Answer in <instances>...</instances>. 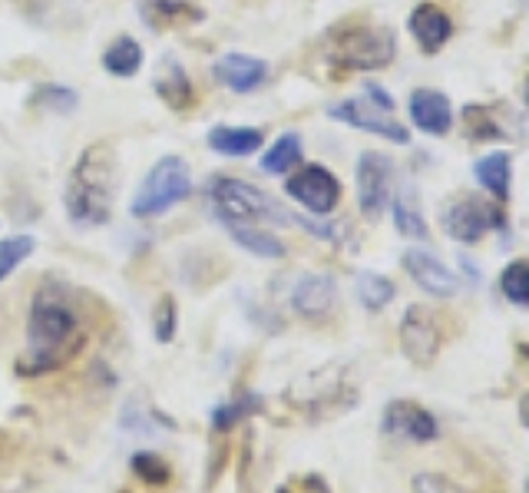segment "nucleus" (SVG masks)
<instances>
[{"instance_id":"nucleus-1","label":"nucleus","mask_w":529,"mask_h":493,"mask_svg":"<svg viewBox=\"0 0 529 493\" xmlns=\"http://www.w3.org/2000/svg\"><path fill=\"white\" fill-rule=\"evenodd\" d=\"M86 335L80 328V312L70 302V292L40 288L27 318V348L14 361V374L20 378H40L67 368L83 351Z\"/></svg>"},{"instance_id":"nucleus-2","label":"nucleus","mask_w":529,"mask_h":493,"mask_svg":"<svg viewBox=\"0 0 529 493\" xmlns=\"http://www.w3.org/2000/svg\"><path fill=\"white\" fill-rule=\"evenodd\" d=\"M116 196V156L110 143H93L73 163L63 189V209L73 225L80 229H96L113 216Z\"/></svg>"},{"instance_id":"nucleus-3","label":"nucleus","mask_w":529,"mask_h":493,"mask_svg":"<svg viewBox=\"0 0 529 493\" xmlns=\"http://www.w3.org/2000/svg\"><path fill=\"white\" fill-rule=\"evenodd\" d=\"M215 219L219 222H275L295 225V212H288L275 196L235 176H212L205 186Z\"/></svg>"},{"instance_id":"nucleus-4","label":"nucleus","mask_w":529,"mask_h":493,"mask_svg":"<svg viewBox=\"0 0 529 493\" xmlns=\"http://www.w3.org/2000/svg\"><path fill=\"white\" fill-rule=\"evenodd\" d=\"M394 53V30L381 24H341L328 37V60L351 73L384 70L394 60Z\"/></svg>"},{"instance_id":"nucleus-5","label":"nucleus","mask_w":529,"mask_h":493,"mask_svg":"<svg viewBox=\"0 0 529 493\" xmlns=\"http://www.w3.org/2000/svg\"><path fill=\"white\" fill-rule=\"evenodd\" d=\"M189 196H192L189 163L179 156H163L146 173L143 186L136 189L133 202H129V212H133V219H159V216H166L172 206L186 202Z\"/></svg>"},{"instance_id":"nucleus-6","label":"nucleus","mask_w":529,"mask_h":493,"mask_svg":"<svg viewBox=\"0 0 529 493\" xmlns=\"http://www.w3.org/2000/svg\"><path fill=\"white\" fill-rule=\"evenodd\" d=\"M328 116L344 126H354V130H361V133L381 136V139H387V143H397V146L410 143L407 126L394 120V96L384 87H377V83H367L364 96H354V100H341V103L328 106Z\"/></svg>"},{"instance_id":"nucleus-7","label":"nucleus","mask_w":529,"mask_h":493,"mask_svg":"<svg viewBox=\"0 0 529 493\" xmlns=\"http://www.w3.org/2000/svg\"><path fill=\"white\" fill-rule=\"evenodd\" d=\"M285 192L298 202V206H305L311 216H318V219L331 216V212L338 209V202H341L338 176H334L331 169L318 166V163L301 166L295 176H288Z\"/></svg>"},{"instance_id":"nucleus-8","label":"nucleus","mask_w":529,"mask_h":493,"mask_svg":"<svg viewBox=\"0 0 529 493\" xmlns=\"http://www.w3.org/2000/svg\"><path fill=\"white\" fill-rule=\"evenodd\" d=\"M440 222H444V232L450 235V239L473 245V242H480L490 229H503L506 219L500 209L490 206V202H480L477 196H460L444 209Z\"/></svg>"},{"instance_id":"nucleus-9","label":"nucleus","mask_w":529,"mask_h":493,"mask_svg":"<svg viewBox=\"0 0 529 493\" xmlns=\"http://www.w3.org/2000/svg\"><path fill=\"white\" fill-rule=\"evenodd\" d=\"M440 321L424 305H410L401 318V351L410 364L417 368H430L440 355Z\"/></svg>"},{"instance_id":"nucleus-10","label":"nucleus","mask_w":529,"mask_h":493,"mask_svg":"<svg viewBox=\"0 0 529 493\" xmlns=\"http://www.w3.org/2000/svg\"><path fill=\"white\" fill-rule=\"evenodd\" d=\"M381 427L387 437H397V441H410V444H434L440 437V421L427 411L424 404L417 401H391L384 407Z\"/></svg>"},{"instance_id":"nucleus-11","label":"nucleus","mask_w":529,"mask_h":493,"mask_svg":"<svg viewBox=\"0 0 529 493\" xmlns=\"http://www.w3.org/2000/svg\"><path fill=\"white\" fill-rule=\"evenodd\" d=\"M394 163L384 153H361L358 159V206L367 219H377L391 202Z\"/></svg>"},{"instance_id":"nucleus-12","label":"nucleus","mask_w":529,"mask_h":493,"mask_svg":"<svg viewBox=\"0 0 529 493\" xmlns=\"http://www.w3.org/2000/svg\"><path fill=\"white\" fill-rule=\"evenodd\" d=\"M268 73H272V67L262 57H248V53L239 50L225 53V57L212 63V77L232 93H255L268 83Z\"/></svg>"},{"instance_id":"nucleus-13","label":"nucleus","mask_w":529,"mask_h":493,"mask_svg":"<svg viewBox=\"0 0 529 493\" xmlns=\"http://www.w3.org/2000/svg\"><path fill=\"white\" fill-rule=\"evenodd\" d=\"M404 269L414 282L434 298H453L460 292V282L434 252L427 249H407L404 252Z\"/></svg>"},{"instance_id":"nucleus-14","label":"nucleus","mask_w":529,"mask_h":493,"mask_svg":"<svg viewBox=\"0 0 529 493\" xmlns=\"http://www.w3.org/2000/svg\"><path fill=\"white\" fill-rule=\"evenodd\" d=\"M338 302V282L325 272H305L291 288V308L301 318H325Z\"/></svg>"},{"instance_id":"nucleus-15","label":"nucleus","mask_w":529,"mask_h":493,"mask_svg":"<svg viewBox=\"0 0 529 493\" xmlns=\"http://www.w3.org/2000/svg\"><path fill=\"white\" fill-rule=\"evenodd\" d=\"M407 27H410V34H414L417 47L424 50L427 57L444 50V44L453 37V20L447 10H440L437 4H420L410 10Z\"/></svg>"},{"instance_id":"nucleus-16","label":"nucleus","mask_w":529,"mask_h":493,"mask_svg":"<svg viewBox=\"0 0 529 493\" xmlns=\"http://www.w3.org/2000/svg\"><path fill=\"white\" fill-rule=\"evenodd\" d=\"M410 120L420 133L427 136H447L453 126V106L440 90H414L410 93Z\"/></svg>"},{"instance_id":"nucleus-17","label":"nucleus","mask_w":529,"mask_h":493,"mask_svg":"<svg viewBox=\"0 0 529 493\" xmlns=\"http://www.w3.org/2000/svg\"><path fill=\"white\" fill-rule=\"evenodd\" d=\"M153 90L169 110H189V106L196 103V83L189 80L186 67H182L176 57H163L156 63Z\"/></svg>"},{"instance_id":"nucleus-18","label":"nucleus","mask_w":529,"mask_h":493,"mask_svg":"<svg viewBox=\"0 0 529 493\" xmlns=\"http://www.w3.org/2000/svg\"><path fill=\"white\" fill-rule=\"evenodd\" d=\"M265 146V133L258 126H212L209 130V149L229 159L255 156Z\"/></svg>"},{"instance_id":"nucleus-19","label":"nucleus","mask_w":529,"mask_h":493,"mask_svg":"<svg viewBox=\"0 0 529 493\" xmlns=\"http://www.w3.org/2000/svg\"><path fill=\"white\" fill-rule=\"evenodd\" d=\"M139 14H143L146 24L156 30H169V27L202 20V10L196 4H189V0H143V4H139Z\"/></svg>"},{"instance_id":"nucleus-20","label":"nucleus","mask_w":529,"mask_h":493,"mask_svg":"<svg viewBox=\"0 0 529 493\" xmlns=\"http://www.w3.org/2000/svg\"><path fill=\"white\" fill-rule=\"evenodd\" d=\"M225 232H229V239L239 245V249L258 255V259H285V242L275 239L272 232L265 229H255L252 222H222Z\"/></svg>"},{"instance_id":"nucleus-21","label":"nucleus","mask_w":529,"mask_h":493,"mask_svg":"<svg viewBox=\"0 0 529 493\" xmlns=\"http://www.w3.org/2000/svg\"><path fill=\"white\" fill-rule=\"evenodd\" d=\"M143 60H146L143 47H139V40L129 34H120L110 47L103 50V70L110 73V77H120V80L136 77V73L143 70Z\"/></svg>"},{"instance_id":"nucleus-22","label":"nucleus","mask_w":529,"mask_h":493,"mask_svg":"<svg viewBox=\"0 0 529 493\" xmlns=\"http://www.w3.org/2000/svg\"><path fill=\"white\" fill-rule=\"evenodd\" d=\"M473 176L487 192H493L496 199L510 196V182H513V156L510 153H490L473 166Z\"/></svg>"},{"instance_id":"nucleus-23","label":"nucleus","mask_w":529,"mask_h":493,"mask_svg":"<svg viewBox=\"0 0 529 493\" xmlns=\"http://www.w3.org/2000/svg\"><path fill=\"white\" fill-rule=\"evenodd\" d=\"M262 411H265L262 394H239V398L222 401L212 411V431L215 434H229L235 424H242V421H248V417L262 414Z\"/></svg>"},{"instance_id":"nucleus-24","label":"nucleus","mask_w":529,"mask_h":493,"mask_svg":"<svg viewBox=\"0 0 529 493\" xmlns=\"http://www.w3.org/2000/svg\"><path fill=\"white\" fill-rule=\"evenodd\" d=\"M301 136L298 133H285V136H278L272 146L265 149V156H262V173L268 176H288L291 169H295L301 163Z\"/></svg>"},{"instance_id":"nucleus-25","label":"nucleus","mask_w":529,"mask_h":493,"mask_svg":"<svg viewBox=\"0 0 529 493\" xmlns=\"http://www.w3.org/2000/svg\"><path fill=\"white\" fill-rule=\"evenodd\" d=\"M394 229L404 235V239H414V242H424L430 229L424 222V212L417 209V199H414V189H401L394 196Z\"/></svg>"},{"instance_id":"nucleus-26","label":"nucleus","mask_w":529,"mask_h":493,"mask_svg":"<svg viewBox=\"0 0 529 493\" xmlns=\"http://www.w3.org/2000/svg\"><path fill=\"white\" fill-rule=\"evenodd\" d=\"M354 288H358V302L367 312H384V308L394 302V292H397L391 278L377 275V272H361Z\"/></svg>"},{"instance_id":"nucleus-27","label":"nucleus","mask_w":529,"mask_h":493,"mask_svg":"<svg viewBox=\"0 0 529 493\" xmlns=\"http://www.w3.org/2000/svg\"><path fill=\"white\" fill-rule=\"evenodd\" d=\"M129 470H133V477H139L149 487H169L172 484V464L166 457L153 454V450H139V454H133Z\"/></svg>"},{"instance_id":"nucleus-28","label":"nucleus","mask_w":529,"mask_h":493,"mask_svg":"<svg viewBox=\"0 0 529 493\" xmlns=\"http://www.w3.org/2000/svg\"><path fill=\"white\" fill-rule=\"evenodd\" d=\"M500 292L506 302L526 308L529 305V259H516L500 275Z\"/></svg>"},{"instance_id":"nucleus-29","label":"nucleus","mask_w":529,"mask_h":493,"mask_svg":"<svg viewBox=\"0 0 529 493\" xmlns=\"http://www.w3.org/2000/svg\"><path fill=\"white\" fill-rule=\"evenodd\" d=\"M34 252H37L34 235H14V239H0V282H4L7 275H14L17 265H24Z\"/></svg>"},{"instance_id":"nucleus-30","label":"nucleus","mask_w":529,"mask_h":493,"mask_svg":"<svg viewBox=\"0 0 529 493\" xmlns=\"http://www.w3.org/2000/svg\"><path fill=\"white\" fill-rule=\"evenodd\" d=\"M176 328H179V305L172 295H163L153 308V335L159 345H169L176 338Z\"/></svg>"},{"instance_id":"nucleus-31","label":"nucleus","mask_w":529,"mask_h":493,"mask_svg":"<svg viewBox=\"0 0 529 493\" xmlns=\"http://www.w3.org/2000/svg\"><path fill=\"white\" fill-rule=\"evenodd\" d=\"M37 100L43 103V110H53V113H73L80 103L77 90L70 87H60V83H47V87L37 90Z\"/></svg>"},{"instance_id":"nucleus-32","label":"nucleus","mask_w":529,"mask_h":493,"mask_svg":"<svg viewBox=\"0 0 529 493\" xmlns=\"http://www.w3.org/2000/svg\"><path fill=\"white\" fill-rule=\"evenodd\" d=\"M410 490L414 493H457V487H450L447 480L437 474H417L410 480Z\"/></svg>"},{"instance_id":"nucleus-33","label":"nucleus","mask_w":529,"mask_h":493,"mask_svg":"<svg viewBox=\"0 0 529 493\" xmlns=\"http://www.w3.org/2000/svg\"><path fill=\"white\" fill-rule=\"evenodd\" d=\"M301 487H305V493H331L328 480L321 474H308L305 480H301Z\"/></svg>"},{"instance_id":"nucleus-34","label":"nucleus","mask_w":529,"mask_h":493,"mask_svg":"<svg viewBox=\"0 0 529 493\" xmlns=\"http://www.w3.org/2000/svg\"><path fill=\"white\" fill-rule=\"evenodd\" d=\"M520 421H523V427H529V394L520 398Z\"/></svg>"},{"instance_id":"nucleus-35","label":"nucleus","mask_w":529,"mask_h":493,"mask_svg":"<svg viewBox=\"0 0 529 493\" xmlns=\"http://www.w3.org/2000/svg\"><path fill=\"white\" fill-rule=\"evenodd\" d=\"M526 493H529V477H526Z\"/></svg>"},{"instance_id":"nucleus-36","label":"nucleus","mask_w":529,"mask_h":493,"mask_svg":"<svg viewBox=\"0 0 529 493\" xmlns=\"http://www.w3.org/2000/svg\"><path fill=\"white\" fill-rule=\"evenodd\" d=\"M278 493H291V490H278Z\"/></svg>"}]
</instances>
